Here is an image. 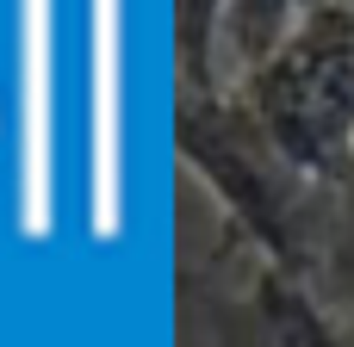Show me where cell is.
I'll return each instance as SVG.
<instances>
[{
  "mask_svg": "<svg viewBox=\"0 0 354 347\" xmlns=\"http://www.w3.org/2000/svg\"><path fill=\"white\" fill-rule=\"evenodd\" d=\"M174 143L187 174L218 199V217L236 236H249L280 273L317 286L330 236V180H311L230 87L180 93Z\"/></svg>",
  "mask_w": 354,
  "mask_h": 347,
  "instance_id": "obj_1",
  "label": "cell"
},
{
  "mask_svg": "<svg viewBox=\"0 0 354 347\" xmlns=\"http://www.w3.org/2000/svg\"><path fill=\"white\" fill-rule=\"evenodd\" d=\"M180 329L187 347H348L317 286L280 273L224 217L180 248Z\"/></svg>",
  "mask_w": 354,
  "mask_h": 347,
  "instance_id": "obj_2",
  "label": "cell"
},
{
  "mask_svg": "<svg viewBox=\"0 0 354 347\" xmlns=\"http://www.w3.org/2000/svg\"><path fill=\"white\" fill-rule=\"evenodd\" d=\"M230 93L311 180H336L354 161V12L311 0L292 37Z\"/></svg>",
  "mask_w": 354,
  "mask_h": 347,
  "instance_id": "obj_3",
  "label": "cell"
},
{
  "mask_svg": "<svg viewBox=\"0 0 354 347\" xmlns=\"http://www.w3.org/2000/svg\"><path fill=\"white\" fill-rule=\"evenodd\" d=\"M305 12H311V0H224V12H218V87H236L243 75H255L292 37V25Z\"/></svg>",
  "mask_w": 354,
  "mask_h": 347,
  "instance_id": "obj_4",
  "label": "cell"
},
{
  "mask_svg": "<svg viewBox=\"0 0 354 347\" xmlns=\"http://www.w3.org/2000/svg\"><path fill=\"white\" fill-rule=\"evenodd\" d=\"M317 298L342 323L354 347V161L330 180V236H324V267H317Z\"/></svg>",
  "mask_w": 354,
  "mask_h": 347,
  "instance_id": "obj_5",
  "label": "cell"
},
{
  "mask_svg": "<svg viewBox=\"0 0 354 347\" xmlns=\"http://www.w3.org/2000/svg\"><path fill=\"white\" fill-rule=\"evenodd\" d=\"M218 12L224 0H174L180 93H218Z\"/></svg>",
  "mask_w": 354,
  "mask_h": 347,
  "instance_id": "obj_6",
  "label": "cell"
},
{
  "mask_svg": "<svg viewBox=\"0 0 354 347\" xmlns=\"http://www.w3.org/2000/svg\"><path fill=\"white\" fill-rule=\"evenodd\" d=\"M330 6H348V12H354V0H330Z\"/></svg>",
  "mask_w": 354,
  "mask_h": 347,
  "instance_id": "obj_7",
  "label": "cell"
}]
</instances>
